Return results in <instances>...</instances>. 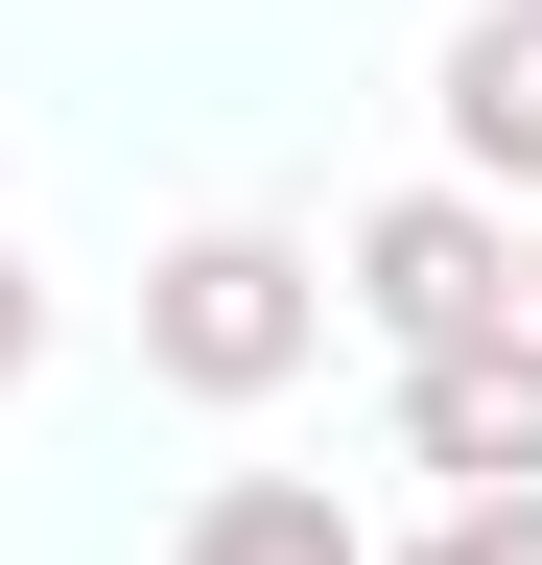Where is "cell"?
Wrapping results in <instances>:
<instances>
[{"label": "cell", "mask_w": 542, "mask_h": 565, "mask_svg": "<svg viewBox=\"0 0 542 565\" xmlns=\"http://www.w3.org/2000/svg\"><path fill=\"white\" fill-rule=\"evenodd\" d=\"M307 353H330V259H307V236L213 212V236H166V259H142V377H166V401H213V424H236V401H284Z\"/></svg>", "instance_id": "6da1fadb"}, {"label": "cell", "mask_w": 542, "mask_h": 565, "mask_svg": "<svg viewBox=\"0 0 542 565\" xmlns=\"http://www.w3.org/2000/svg\"><path fill=\"white\" fill-rule=\"evenodd\" d=\"M24 377H47V282L0 259V401H24Z\"/></svg>", "instance_id": "52a82bcc"}, {"label": "cell", "mask_w": 542, "mask_h": 565, "mask_svg": "<svg viewBox=\"0 0 542 565\" xmlns=\"http://www.w3.org/2000/svg\"><path fill=\"white\" fill-rule=\"evenodd\" d=\"M166 565H378V519H354L330 471H213V494L166 519Z\"/></svg>", "instance_id": "5b68a950"}, {"label": "cell", "mask_w": 542, "mask_h": 565, "mask_svg": "<svg viewBox=\"0 0 542 565\" xmlns=\"http://www.w3.org/2000/svg\"><path fill=\"white\" fill-rule=\"evenodd\" d=\"M330 307H354L378 353L496 330V307H519V212H496V189H378L354 236H330Z\"/></svg>", "instance_id": "7a4b0ae2"}, {"label": "cell", "mask_w": 542, "mask_h": 565, "mask_svg": "<svg viewBox=\"0 0 542 565\" xmlns=\"http://www.w3.org/2000/svg\"><path fill=\"white\" fill-rule=\"evenodd\" d=\"M378 565H542V494H448V519L378 542Z\"/></svg>", "instance_id": "8992f818"}, {"label": "cell", "mask_w": 542, "mask_h": 565, "mask_svg": "<svg viewBox=\"0 0 542 565\" xmlns=\"http://www.w3.org/2000/svg\"><path fill=\"white\" fill-rule=\"evenodd\" d=\"M401 471H448V494H542V330H448V353H401Z\"/></svg>", "instance_id": "3957f363"}, {"label": "cell", "mask_w": 542, "mask_h": 565, "mask_svg": "<svg viewBox=\"0 0 542 565\" xmlns=\"http://www.w3.org/2000/svg\"><path fill=\"white\" fill-rule=\"evenodd\" d=\"M425 118H448V189H519L542 212V0H471L448 71H425Z\"/></svg>", "instance_id": "277c9868"}, {"label": "cell", "mask_w": 542, "mask_h": 565, "mask_svg": "<svg viewBox=\"0 0 542 565\" xmlns=\"http://www.w3.org/2000/svg\"><path fill=\"white\" fill-rule=\"evenodd\" d=\"M519 330H542V212H519Z\"/></svg>", "instance_id": "ba28073f"}]
</instances>
